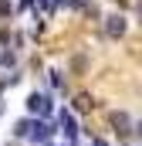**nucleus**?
Wrapping results in <instances>:
<instances>
[{
  "label": "nucleus",
  "mask_w": 142,
  "mask_h": 146,
  "mask_svg": "<svg viewBox=\"0 0 142 146\" xmlns=\"http://www.w3.org/2000/svg\"><path fill=\"white\" fill-rule=\"evenodd\" d=\"M27 112H34V115H41V119H51L54 99H51L47 92H31V95H27Z\"/></svg>",
  "instance_id": "1"
},
{
  "label": "nucleus",
  "mask_w": 142,
  "mask_h": 146,
  "mask_svg": "<svg viewBox=\"0 0 142 146\" xmlns=\"http://www.w3.org/2000/svg\"><path fill=\"white\" fill-rule=\"evenodd\" d=\"M132 126H135V122H132V115H129V112H122V109H112V112H108V129H112L118 139L132 136Z\"/></svg>",
  "instance_id": "2"
},
{
  "label": "nucleus",
  "mask_w": 142,
  "mask_h": 146,
  "mask_svg": "<svg viewBox=\"0 0 142 146\" xmlns=\"http://www.w3.org/2000/svg\"><path fill=\"white\" fill-rule=\"evenodd\" d=\"M51 136H54V126L47 122V119H34V126H31V143H37V146H44V143H51Z\"/></svg>",
  "instance_id": "3"
},
{
  "label": "nucleus",
  "mask_w": 142,
  "mask_h": 146,
  "mask_svg": "<svg viewBox=\"0 0 142 146\" xmlns=\"http://www.w3.org/2000/svg\"><path fill=\"white\" fill-rule=\"evenodd\" d=\"M125 31H129V21H125L122 14H108L105 17V34L112 37V41H122Z\"/></svg>",
  "instance_id": "4"
},
{
  "label": "nucleus",
  "mask_w": 142,
  "mask_h": 146,
  "mask_svg": "<svg viewBox=\"0 0 142 146\" xmlns=\"http://www.w3.org/2000/svg\"><path fill=\"white\" fill-rule=\"evenodd\" d=\"M61 126H64V133H68L71 146H74V143H78V122H74V115H71L68 109H61Z\"/></svg>",
  "instance_id": "5"
},
{
  "label": "nucleus",
  "mask_w": 142,
  "mask_h": 146,
  "mask_svg": "<svg viewBox=\"0 0 142 146\" xmlns=\"http://www.w3.org/2000/svg\"><path fill=\"white\" fill-rule=\"evenodd\" d=\"M91 106H95V102H91V95H74V99H71V109L81 112V115H85V112H91Z\"/></svg>",
  "instance_id": "6"
},
{
  "label": "nucleus",
  "mask_w": 142,
  "mask_h": 146,
  "mask_svg": "<svg viewBox=\"0 0 142 146\" xmlns=\"http://www.w3.org/2000/svg\"><path fill=\"white\" fill-rule=\"evenodd\" d=\"M31 126H34V119H17V122H14V139L31 136Z\"/></svg>",
  "instance_id": "7"
},
{
  "label": "nucleus",
  "mask_w": 142,
  "mask_h": 146,
  "mask_svg": "<svg viewBox=\"0 0 142 146\" xmlns=\"http://www.w3.org/2000/svg\"><path fill=\"white\" fill-rule=\"evenodd\" d=\"M47 78H51V88H54V92H61V88H64V78H61V72H51Z\"/></svg>",
  "instance_id": "8"
},
{
  "label": "nucleus",
  "mask_w": 142,
  "mask_h": 146,
  "mask_svg": "<svg viewBox=\"0 0 142 146\" xmlns=\"http://www.w3.org/2000/svg\"><path fill=\"white\" fill-rule=\"evenodd\" d=\"M14 14V7H10V0H0V21H7Z\"/></svg>",
  "instance_id": "9"
},
{
  "label": "nucleus",
  "mask_w": 142,
  "mask_h": 146,
  "mask_svg": "<svg viewBox=\"0 0 142 146\" xmlns=\"http://www.w3.org/2000/svg\"><path fill=\"white\" fill-rule=\"evenodd\" d=\"M78 10H85V14H88V17H98V7H95V3H81V7H78Z\"/></svg>",
  "instance_id": "10"
},
{
  "label": "nucleus",
  "mask_w": 142,
  "mask_h": 146,
  "mask_svg": "<svg viewBox=\"0 0 142 146\" xmlns=\"http://www.w3.org/2000/svg\"><path fill=\"white\" fill-rule=\"evenodd\" d=\"M0 65H3V68H10V65H14V54H10V51H7V54H0Z\"/></svg>",
  "instance_id": "11"
},
{
  "label": "nucleus",
  "mask_w": 142,
  "mask_h": 146,
  "mask_svg": "<svg viewBox=\"0 0 142 146\" xmlns=\"http://www.w3.org/2000/svg\"><path fill=\"white\" fill-rule=\"evenodd\" d=\"M54 3H61V7H74V10L81 7V0H54Z\"/></svg>",
  "instance_id": "12"
},
{
  "label": "nucleus",
  "mask_w": 142,
  "mask_h": 146,
  "mask_svg": "<svg viewBox=\"0 0 142 146\" xmlns=\"http://www.w3.org/2000/svg\"><path fill=\"white\" fill-rule=\"evenodd\" d=\"M135 21L142 24V0H135Z\"/></svg>",
  "instance_id": "13"
},
{
  "label": "nucleus",
  "mask_w": 142,
  "mask_h": 146,
  "mask_svg": "<svg viewBox=\"0 0 142 146\" xmlns=\"http://www.w3.org/2000/svg\"><path fill=\"white\" fill-rule=\"evenodd\" d=\"M132 129H135V136L142 139V119H135V126H132Z\"/></svg>",
  "instance_id": "14"
},
{
  "label": "nucleus",
  "mask_w": 142,
  "mask_h": 146,
  "mask_svg": "<svg viewBox=\"0 0 142 146\" xmlns=\"http://www.w3.org/2000/svg\"><path fill=\"white\" fill-rule=\"evenodd\" d=\"M31 3H34V0H20V7H31Z\"/></svg>",
  "instance_id": "15"
}]
</instances>
